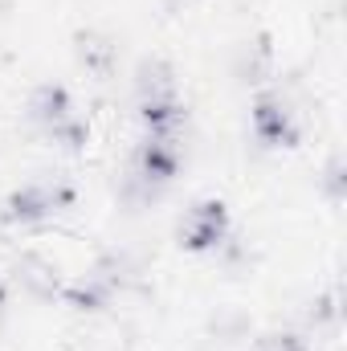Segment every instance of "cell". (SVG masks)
<instances>
[{
	"instance_id": "1",
	"label": "cell",
	"mask_w": 347,
	"mask_h": 351,
	"mask_svg": "<svg viewBox=\"0 0 347 351\" xmlns=\"http://www.w3.org/2000/svg\"><path fill=\"white\" fill-rule=\"evenodd\" d=\"M78 204V188L66 180H29L21 188H12L0 204V221L12 229H37L58 221L62 213H70Z\"/></svg>"
},
{
	"instance_id": "2",
	"label": "cell",
	"mask_w": 347,
	"mask_h": 351,
	"mask_svg": "<svg viewBox=\"0 0 347 351\" xmlns=\"http://www.w3.org/2000/svg\"><path fill=\"white\" fill-rule=\"evenodd\" d=\"M229 229H233L229 204L217 200V196H208V200H196V204L180 217L176 241H180V250H188V254H213V250H221V245L229 241Z\"/></svg>"
},
{
	"instance_id": "3",
	"label": "cell",
	"mask_w": 347,
	"mask_h": 351,
	"mask_svg": "<svg viewBox=\"0 0 347 351\" xmlns=\"http://www.w3.org/2000/svg\"><path fill=\"white\" fill-rule=\"evenodd\" d=\"M250 127H254V139H258L261 147H298L302 143L298 114L290 110V102L278 90H258L254 94Z\"/></svg>"
},
{
	"instance_id": "4",
	"label": "cell",
	"mask_w": 347,
	"mask_h": 351,
	"mask_svg": "<svg viewBox=\"0 0 347 351\" xmlns=\"http://www.w3.org/2000/svg\"><path fill=\"white\" fill-rule=\"evenodd\" d=\"M131 90H135V102L139 106H156V102H176L180 98V78H176V66L168 58H139L135 66V78H131Z\"/></svg>"
},
{
	"instance_id": "5",
	"label": "cell",
	"mask_w": 347,
	"mask_h": 351,
	"mask_svg": "<svg viewBox=\"0 0 347 351\" xmlns=\"http://www.w3.org/2000/svg\"><path fill=\"white\" fill-rule=\"evenodd\" d=\"M74 58L94 82H110L119 74V41L102 29H78L74 33Z\"/></svg>"
},
{
	"instance_id": "6",
	"label": "cell",
	"mask_w": 347,
	"mask_h": 351,
	"mask_svg": "<svg viewBox=\"0 0 347 351\" xmlns=\"http://www.w3.org/2000/svg\"><path fill=\"white\" fill-rule=\"evenodd\" d=\"M180 164H184V152L176 147V139H156V135H143V143L131 152V172L147 176L156 184H172L180 176Z\"/></svg>"
},
{
	"instance_id": "7",
	"label": "cell",
	"mask_w": 347,
	"mask_h": 351,
	"mask_svg": "<svg viewBox=\"0 0 347 351\" xmlns=\"http://www.w3.org/2000/svg\"><path fill=\"white\" fill-rule=\"evenodd\" d=\"M74 114V94L62 86V82H41L33 86V94L25 98V119L45 135L49 127H58L62 119Z\"/></svg>"
},
{
	"instance_id": "8",
	"label": "cell",
	"mask_w": 347,
	"mask_h": 351,
	"mask_svg": "<svg viewBox=\"0 0 347 351\" xmlns=\"http://www.w3.org/2000/svg\"><path fill=\"white\" fill-rule=\"evenodd\" d=\"M139 123L156 139H180V131L188 127V106L180 98L176 102H156V106H139Z\"/></svg>"
},
{
	"instance_id": "9",
	"label": "cell",
	"mask_w": 347,
	"mask_h": 351,
	"mask_svg": "<svg viewBox=\"0 0 347 351\" xmlns=\"http://www.w3.org/2000/svg\"><path fill=\"white\" fill-rule=\"evenodd\" d=\"M164 192H168L164 184H156V180H147V176L131 172V168H127L123 184H119V200H123L127 208H147V204H156Z\"/></svg>"
},
{
	"instance_id": "10",
	"label": "cell",
	"mask_w": 347,
	"mask_h": 351,
	"mask_svg": "<svg viewBox=\"0 0 347 351\" xmlns=\"http://www.w3.org/2000/svg\"><path fill=\"white\" fill-rule=\"evenodd\" d=\"M45 139H49L53 147H62V152H86L90 127H86V119L74 110L70 119H62L58 127H49V131H45Z\"/></svg>"
},
{
	"instance_id": "11",
	"label": "cell",
	"mask_w": 347,
	"mask_h": 351,
	"mask_svg": "<svg viewBox=\"0 0 347 351\" xmlns=\"http://www.w3.org/2000/svg\"><path fill=\"white\" fill-rule=\"evenodd\" d=\"M319 192L327 196V204H344L347 200V160H344V152H331V156H327L323 176H319Z\"/></svg>"
},
{
	"instance_id": "12",
	"label": "cell",
	"mask_w": 347,
	"mask_h": 351,
	"mask_svg": "<svg viewBox=\"0 0 347 351\" xmlns=\"http://www.w3.org/2000/svg\"><path fill=\"white\" fill-rule=\"evenodd\" d=\"M250 351H311V343H307L302 331H265V335L254 339Z\"/></svg>"
},
{
	"instance_id": "13",
	"label": "cell",
	"mask_w": 347,
	"mask_h": 351,
	"mask_svg": "<svg viewBox=\"0 0 347 351\" xmlns=\"http://www.w3.org/2000/svg\"><path fill=\"white\" fill-rule=\"evenodd\" d=\"M315 311H311V327H331L335 319H339V306H335V290H327L323 298H315L311 302Z\"/></svg>"
},
{
	"instance_id": "14",
	"label": "cell",
	"mask_w": 347,
	"mask_h": 351,
	"mask_svg": "<svg viewBox=\"0 0 347 351\" xmlns=\"http://www.w3.org/2000/svg\"><path fill=\"white\" fill-rule=\"evenodd\" d=\"M4 315H8V286L0 282V319H4Z\"/></svg>"
},
{
	"instance_id": "15",
	"label": "cell",
	"mask_w": 347,
	"mask_h": 351,
	"mask_svg": "<svg viewBox=\"0 0 347 351\" xmlns=\"http://www.w3.org/2000/svg\"><path fill=\"white\" fill-rule=\"evenodd\" d=\"M172 4H176V8H180V4H192V0H172Z\"/></svg>"
}]
</instances>
